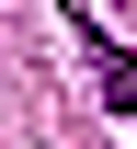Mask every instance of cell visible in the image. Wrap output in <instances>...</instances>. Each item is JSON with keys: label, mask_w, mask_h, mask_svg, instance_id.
I'll return each instance as SVG.
<instances>
[{"label": "cell", "mask_w": 137, "mask_h": 149, "mask_svg": "<svg viewBox=\"0 0 137 149\" xmlns=\"http://www.w3.org/2000/svg\"><path fill=\"white\" fill-rule=\"evenodd\" d=\"M69 35H80V57H92V80H103V103H114V115H137V57H126L114 35H103V23L80 12V0H69Z\"/></svg>", "instance_id": "1"}]
</instances>
